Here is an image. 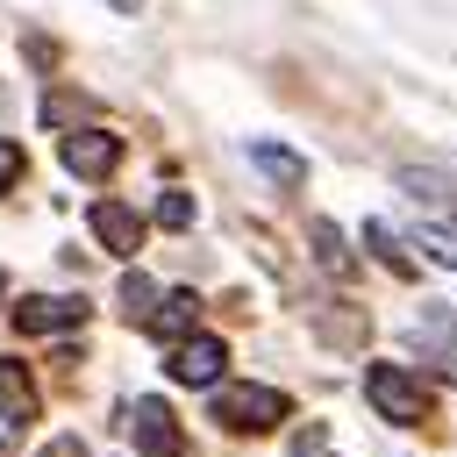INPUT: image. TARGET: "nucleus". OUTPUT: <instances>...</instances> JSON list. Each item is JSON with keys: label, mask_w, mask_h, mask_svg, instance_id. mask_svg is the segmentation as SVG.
Segmentation results:
<instances>
[{"label": "nucleus", "mask_w": 457, "mask_h": 457, "mask_svg": "<svg viewBox=\"0 0 457 457\" xmlns=\"http://www.w3.org/2000/svg\"><path fill=\"white\" fill-rule=\"evenodd\" d=\"M307 243H314V264H321V271L350 278V250H343V228H336V221H321V214H314V221H307Z\"/></svg>", "instance_id": "11"}, {"label": "nucleus", "mask_w": 457, "mask_h": 457, "mask_svg": "<svg viewBox=\"0 0 457 457\" xmlns=\"http://www.w3.org/2000/svg\"><path fill=\"white\" fill-rule=\"evenodd\" d=\"M14 179H21V143H7V136H0V193H7Z\"/></svg>", "instance_id": "16"}, {"label": "nucleus", "mask_w": 457, "mask_h": 457, "mask_svg": "<svg viewBox=\"0 0 457 457\" xmlns=\"http://www.w3.org/2000/svg\"><path fill=\"white\" fill-rule=\"evenodd\" d=\"M0 293H7V271H0Z\"/></svg>", "instance_id": "18"}, {"label": "nucleus", "mask_w": 457, "mask_h": 457, "mask_svg": "<svg viewBox=\"0 0 457 457\" xmlns=\"http://www.w3.org/2000/svg\"><path fill=\"white\" fill-rule=\"evenodd\" d=\"M193 214H200V207H193V193H186V186H171V193L157 200V221H164V228H193Z\"/></svg>", "instance_id": "15"}, {"label": "nucleus", "mask_w": 457, "mask_h": 457, "mask_svg": "<svg viewBox=\"0 0 457 457\" xmlns=\"http://www.w3.org/2000/svg\"><path fill=\"white\" fill-rule=\"evenodd\" d=\"M93 236H100V250H114V257H136L143 250V214L136 207H121V200H93Z\"/></svg>", "instance_id": "6"}, {"label": "nucleus", "mask_w": 457, "mask_h": 457, "mask_svg": "<svg viewBox=\"0 0 457 457\" xmlns=\"http://www.w3.org/2000/svg\"><path fill=\"white\" fill-rule=\"evenodd\" d=\"M364 243H371V257H378V264H386V271H400V278H407V271H414V257H407V250H400V236H393V228H386V221H364Z\"/></svg>", "instance_id": "13"}, {"label": "nucleus", "mask_w": 457, "mask_h": 457, "mask_svg": "<svg viewBox=\"0 0 457 457\" xmlns=\"http://www.w3.org/2000/svg\"><path fill=\"white\" fill-rule=\"evenodd\" d=\"M150 307H157V286H150L143 271H129V278H121V314H129V321H150Z\"/></svg>", "instance_id": "14"}, {"label": "nucleus", "mask_w": 457, "mask_h": 457, "mask_svg": "<svg viewBox=\"0 0 457 457\" xmlns=\"http://www.w3.org/2000/svg\"><path fill=\"white\" fill-rule=\"evenodd\" d=\"M221 364H228V350H221L214 336H179V343H171V357H164V371H171L179 386H214V378H221Z\"/></svg>", "instance_id": "5"}, {"label": "nucleus", "mask_w": 457, "mask_h": 457, "mask_svg": "<svg viewBox=\"0 0 457 457\" xmlns=\"http://www.w3.org/2000/svg\"><path fill=\"white\" fill-rule=\"evenodd\" d=\"M0 414L21 428V421H36V378L14 364V357H0Z\"/></svg>", "instance_id": "8"}, {"label": "nucleus", "mask_w": 457, "mask_h": 457, "mask_svg": "<svg viewBox=\"0 0 457 457\" xmlns=\"http://www.w3.org/2000/svg\"><path fill=\"white\" fill-rule=\"evenodd\" d=\"M400 186H407V200H428V207H450V193H457L443 171H421V164H407V171H400Z\"/></svg>", "instance_id": "12"}, {"label": "nucleus", "mask_w": 457, "mask_h": 457, "mask_svg": "<svg viewBox=\"0 0 457 457\" xmlns=\"http://www.w3.org/2000/svg\"><path fill=\"white\" fill-rule=\"evenodd\" d=\"M0 457H7V443H0Z\"/></svg>", "instance_id": "19"}, {"label": "nucleus", "mask_w": 457, "mask_h": 457, "mask_svg": "<svg viewBox=\"0 0 457 457\" xmlns=\"http://www.w3.org/2000/svg\"><path fill=\"white\" fill-rule=\"evenodd\" d=\"M364 400H371L386 421H400V428H407V421H428V386H421L407 364H371V371H364Z\"/></svg>", "instance_id": "1"}, {"label": "nucleus", "mask_w": 457, "mask_h": 457, "mask_svg": "<svg viewBox=\"0 0 457 457\" xmlns=\"http://www.w3.org/2000/svg\"><path fill=\"white\" fill-rule=\"evenodd\" d=\"M250 164H257V171H271L278 186H307V157H293V150H286V143H271V136H257V143H250Z\"/></svg>", "instance_id": "10"}, {"label": "nucleus", "mask_w": 457, "mask_h": 457, "mask_svg": "<svg viewBox=\"0 0 457 457\" xmlns=\"http://www.w3.org/2000/svg\"><path fill=\"white\" fill-rule=\"evenodd\" d=\"M86 321V300H64V293H36L14 307V328L21 336H43V328H79Z\"/></svg>", "instance_id": "7"}, {"label": "nucleus", "mask_w": 457, "mask_h": 457, "mask_svg": "<svg viewBox=\"0 0 457 457\" xmlns=\"http://www.w3.org/2000/svg\"><path fill=\"white\" fill-rule=\"evenodd\" d=\"M286 414H293V400H286L278 386H228V393H214V421H221V428L264 436V428H278Z\"/></svg>", "instance_id": "2"}, {"label": "nucleus", "mask_w": 457, "mask_h": 457, "mask_svg": "<svg viewBox=\"0 0 457 457\" xmlns=\"http://www.w3.org/2000/svg\"><path fill=\"white\" fill-rule=\"evenodd\" d=\"M57 157H64L71 179H107V171L121 164V136H107V129H71Z\"/></svg>", "instance_id": "4"}, {"label": "nucleus", "mask_w": 457, "mask_h": 457, "mask_svg": "<svg viewBox=\"0 0 457 457\" xmlns=\"http://www.w3.org/2000/svg\"><path fill=\"white\" fill-rule=\"evenodd\" d=\"M121 428L136 443V457H179V421L164 400H129L121 407Z\"/></svg>", "instance_id": "3"}, {"label": "nucleus", "mask_w": 457, "mask_h": 457, "mask_svg": "<svg viewBox=\"0 0 457 457\" xmlns=\"http://www.w3.org/2000/svg\"><path fill=\"white\" fill-rule=\"evenodd\" d=\"M43 457H86V443L79 436H57V443H43Z\"/></svg>", "instance_id": "17"}, {"label": "nucleus", "mask_w": 457, "mask_h": 457, "mask_svg": "<svg viewBox=\"0 0 457 457\" xmlns=\"http://www.w3.org/2000/svg\"><path fill=\"white\" fill-rule=\"evenodd\" d=\"M193 314H200V300H193V293H164V300L150 307V321H143V328H150L157 343H179V336L193 328Z\"/></svg>", "instance_id": "9"}]
</instances>
